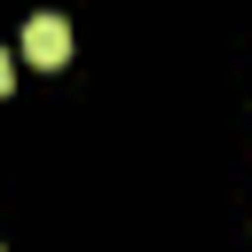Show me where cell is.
Masks as SVG:
<instances>
[{
	"mask_svg": "<svg viewBox=\"0 0 252 252\" xmlns=\"http://www.w3.org/2000/svg\"><path fill=\"white\" fill-rule=\"evenodd\" d=\"M24 55H32L39 71H63V63H71V24H63V16H32V24H24Z\"/></svg>",
	"mask_w": 252,
	"mask_h": 252,
	"instance_id": "6da1fadb",
	"label": "cell"
},
{
	"mask_svg": "<svg viewBox=\"0 0 252 252\" xmlns=\"http://www.w3.org/2000/svg\"><path fill=\"white\" fill-rule=\"evenodd\" d=\"M8 87H16V63H8V55H0V94H8Z\"/></svg>",
	"mask_w": 252,
	"mask_h": 252,
	"instance_id": "7a4b0ae2",
	"label": "cell"
}]
</instances>
